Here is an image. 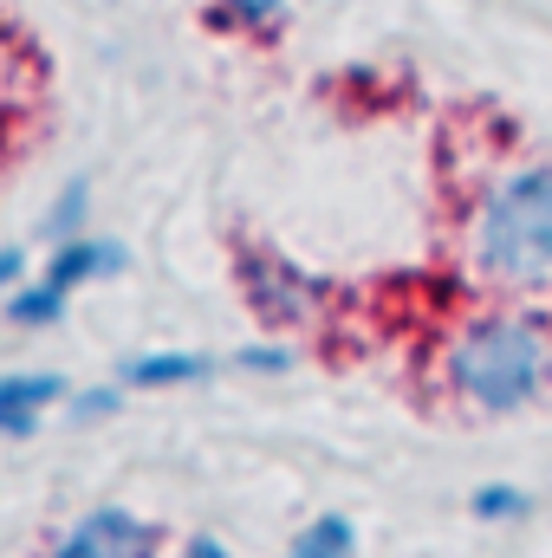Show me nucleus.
Listing matches in <instances>:
<instances>
[{"label": "nucleus", "instance_id": "obj_1", "mask_svg": "<svg viewBox=\"0 0 552 558\" xmlns=\"http://www.w3.org/2000/svg\"><path fill=\"white\" fill-rule=\"evenodd\" d=\"M442 384L475 416H520L552 384V325L540 312H475L442 344Z\"/></svg>", "mask_w": 552, "mask_h": 558}, {"label": "nucleus", "instance_id": "obj_2", "mask_svg": "<svg viewBox=\"0 0 552 558\" xmlns=\"http://www.w3.org/2000/svg\"><path fill=\"white\" fill-rule=\"evenodd\" d=\"M468 260L488 286H540L552 279V169L527 162L501 175L468 221Z\"/></svg>", "mask_w": 552, "mask_h": 558}, {"label": "nucleus", "instance_id": "obj_3", "mask_svg": "<svg viewBox=\"0 0 552 558\" xmlns=\"http://www.w3.org/2000/svg\"><path fill=\"white\" fill-rule=\"evenodd\" d=\"M235 286H241V299H248V312L267 325V331H305L319 312H325V299H332V286L319 274H305V267H292L279 247L267 241H241L235 247Z\"/></svg>", "mask_w": 552, "mask_h": 558}, {"label": "nucleus", "instance_id": "obj_4", "mask_svg": "<svg viewBox=\"0 0 552 558\" xmlns=\"http://www.w3.org/2000/svg\"><path fill=\"white\" fill-rule=\"evenodd\" d=\"M156 546H163V533L137 513H124V507H98L65 539H52L59 558H137V553H156Z\"/></svg>", "mask_w": 552, "mask_h": 558}, {"label": "nucleus", "instance_id": "obj_5", "mask_svg": "<svg viewBox=\"0 0 552 558\" xmlns=\"http://www.w3.org/2000/svg\"><path fill=\"white\" fill-rule=\"evenodd\" d=\"M111 274H124V247H118V241H92V234L59 241L52 260H46V279H52L59 292H79L85 279H111Z\"/></svg>", "mask_w": 552, "mask_h": 558}, {"label": "nucleus", "instance_id": "obj_6", "mask_svg": "<svg viewBox=\"0 0 552 558\" xmlns=\"http://www.w3.org/2000/svg\"><path fill=\"white\" fill-rule=\"evenodd\" d=\"M208 371H215V357H202V351H143L118 371V384L124 390H182V384H202Z\"/></svg>", "mask_w": 552, "mask_h": 558}, {"label": "nucleus", "instance_id": "obj_7", "mask_svg": "<svg viewBox=\"0 0 552 558\" xmlns=\"http://www.w3.org/2000/svg\"><path fill=\"white\" fill-rule=\"evenodd\" d=\"M0 305H7V325H26V331H39V325H59V318H65V305H72V292H59L52 279L39 274L33 286L20 279V286H13V292L0 299Z\"/></svg>", "mask_w": 552, "mask_h": 558}, {"label": "nucleus", "instance_id": "obj_8", "mask_svg": "<svg viewBox=\"0 0 552 558\" xmlns=\"http://www.w3.org/2000/svg\"><path fill=\"white\" fill-rule=\"evenodd\" d=\"M52 403H72V384L59 371H20V377H0V410H52Z\"/></svg>", "mask_w": 552, "mask_h": 558}, {"label": "nucleus", "instance_id": "obj_9", "mask_svg": "<svg viewBox=\"0 0 552 558\" xmlns=\"http://www.w3.org/2000/svg\"><path fill=\"white\" fill-rule=\"evenodd\" d=\"M351 553H358V526L345 513H325L305 533H292V558H351Z\"/></svg>", "mask_w": 552, "mask_h": 558}, {"label": "nucleus", "instance_id": "obj_10", "mask_svg": "<svg viewBox=\"0 0 552 558\" xmlns=\"http://www.w3.org/2000/svg\"><path fill=\"white\" fill-rule=\"evenodd\" d=\"M468 513H475V520H488V526H514V520H527V513H533V494H527V487H514V481H488V487H475Z\"/></svg>", "mask_w": 552, "mask_h": 558}, {"label": "nucleus", "instance_id": "obj_11", "mask_svg": "<svg viewBox=\"0 0 552 558\" xmlns=\"http://www.w3.org/2000/svg\"><path fill=\"white\" fill-rule=\"evenodd\" d=\"M208 20L215 26H248V33H279L286 26V0H215Z\"/></svg>", "mask_w": 552, "mask_h": 558}, {"label": "nucleus", "instance_id": "obj_12", "mask_svg": "<svg viewBox=\"0 0 552 558\" xmlns=\"http://www.w3.org/2000/svg\"><path fill=\"white\" fill-rule=\"evenodd\" d=\"M85 215H92V182L79 175V182L59 189V202H52V215H46V234H52V241H72V234H85Z\"/></svg>", "mask_w": 552, "mask_h": 558}, {"label": "nucleus", "instance_id": "obj_13", "mask_svg": "<svg viewBox=\"0 0 552 558\" xmlns=\"http://www.w3.org/2000/svg\"><path fill=\"white\" fill-rule=\"evenodd\" d=\"M118 403H124V384H98V390H79V397H72V416L105 422V416H118Z\"/></svg>", "mask_w": 552, "mask_h": 558}, {"label": "nucleus", "instance_id": "obj_14", "mask_svg": "<svg viewBox=\"0 0 552 558\" xmlns=\"http://www.w3.org/2000/svg\"><path fill=\"white\" fill-rule=\"evenodd\" d=\"M235 364H241V371H292V351H286V344H248Z\"/></svg>", "mask_w": 552, "mask_h": 558}, {"label": "nucleus", "instance_id": "obj_15", "mask_svg": "<svg viewBox=\"0 0 552 558\" xmlns=\"http://www.w3.org/2000/svg\"><path fill=\"white\" fill-rule=\"evenodd\" d=\"M20 279H26V254H20V247H0V299H7Z\"/></svg>", "mask_w": 552, "mask_h": 558}, {"label": "nucleus", "instance_id": "obj_16", "mask_svg": "<svg viewBox=\"0 0 552 558\" xmlns=\"http://www.w3.org/2000/svg\"><path fill=\"white\" fill-rule=\"evenodd\" d=\"M182 553H189V558H221V553H228V546H221V539H208V533H202V539H189V546H182Z\"/></svg>", "mask_w": 552, "mask_h": 558}]
</instances>
